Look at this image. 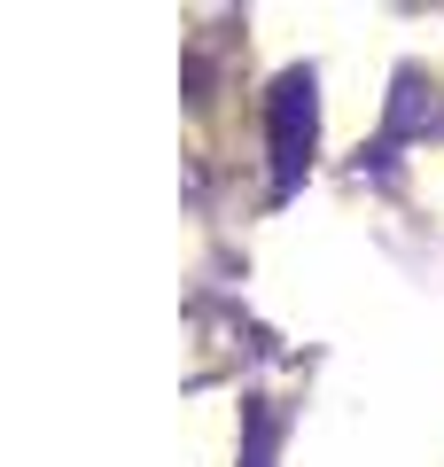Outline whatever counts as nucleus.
Segmentation results:
<instances>
[{
    "label": "nucleus",
    "mask_w": 444,
    "mask_h": 467,
    "mask_svg": "<svg viewBox=\"0 0 444 467\" xmlns=\"http://www.w3.org/2000/svg\"><path fill=\"white\" fill-rule=\"evenodd\" d=\"M304 140H312V101H304V86H280V180H296Z\"/></svg>",
    "instance_id": "obj_1"
}]
</instances>
